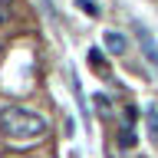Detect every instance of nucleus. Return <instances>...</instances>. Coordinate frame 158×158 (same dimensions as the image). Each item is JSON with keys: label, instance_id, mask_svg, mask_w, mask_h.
<instances>
[{"label": "nucleus", "instance_id": "nucleus-1", "mask_svg": "<svg viewBox=\"0 0 158 158\" xmlns=\"http://www.w3.org/2000/svg\"><path fill=\"white\" fill-rule=\"evenodd\" d=\"M0 132L13 142H33V138H43L46 118L23 106H3L0 109Z\"/></svg>", "mask_w": 158, "mask_h": 158}, {"label": "nucleus", "instance_id": "nucleus-2", "mask_svg": "<svg viewBox=\"0 0 158 158\" xmlns=\"http://www.w3.org/2000/svg\"><path fill=\"white\" fill-rule=\"evenodd\" d=\"M135 36H138V43H142V53H145V59L158 69V43L152 40V33H148L142 23H135Z\"/></svg>", "mask_w": 158, "mask_h": 158}, {"label": "nucleus", "instance_id": "nucleus-3", "mask_svg": "<svg viewBox=\"0 0 158 158\" xmlns=\"http://www.w3.org/2000/svg\"><path fill=\"white\" fill-rule=\"evenodd\" d=\"M102 43H106V49L112 53V56H122V53L128 49V40L122 36V33H115V30H109L106 36H102Z\"/></svg>", "mask_w": 158, "mask_h": 158}, {"label": "nucleus", "instance_id": "nucleus-4", "mask_svg": "<svg viewBox=\"0 0 158 158\" xmlns=\"http://www.w3.org/2000/svg\"><path fill=\"white\" fill-rule=\"evenodd\" d=\"M118 145L122 148H135V132H132V128H122V132H118Z\"/></svg>", "mask_w": 158, "mask_h": 158}, {"label": "nucleus", "instance_id": "nucleus-5", "mask_svg": "<svg viewBox=\"0 0 158 158\" xmlns=\"http://www.w3.org/2000/svg\"><path fill=\"white\" fill-rule=\"evenodd\" d=\"M89 63H92V66H96V69H102V73H109V66H106V59L99 56V49H92V53H89Z\"/></svg>", "mask_w": 158, "mask_h": 158}, {"label": "nucleus", "instance_id": "nucleus-6", "mask_svg": "<svg viewBox=\"0 0 158 158\" xmlns=\"http://www.w3.org/2000/svg\"><path fill=\"white\" fill-rule=\"evenodd\" d=\"M10 20V0H0V27Z\"/></svg>", "mask_w": 158, "mask_h": 158}, {"label": "nucleus", "instance_id": "nucleus-7", "mask_svg": "<svg viewBox=\"0 0 158 158\" xmlns=\"http://www.w3.org/2000/svg\"><path fill=\"white\" fill-rule=\"evenodd\" d=\"M148 125H152V138H158V112L155 109L148 112Z\"/></svg>", "mask_w": 158, "mask_h": 158}]
</instances>
